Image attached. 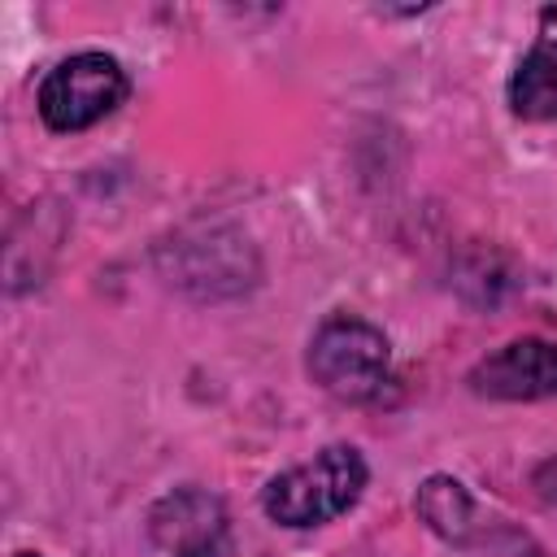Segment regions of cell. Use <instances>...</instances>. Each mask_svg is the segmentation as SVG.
<instances>
[{
	"label": "cell",
	"mask_w": 557,
	"mask_h": 557,
	"mask_svg": "<svg viewBox=\"0 0 557 557\" xmlns=\"http://www.w3.org/2000/svg\"><path fill=\"white\" fill-rule=\"evenodd\" d=\"M309 374L339 400H379L392 383V348L379 326L331 313L309 339Z\"/></svg>",
	"instance_id": "7a4b0ae2"
},
{
	"label": "cell",
	"mask_w": 557,
	"mask_h": 557,
	"mask_svg": "<svg viewBox=\"0 0 557 557\" xmlns=\"http://www.w3.org/2000/svg\"><path fill=\"white\" fill-rule=\"evenodd\" d=\"M126 100V70L109 52H74L39 83V117L52 131H87Z\"/></svg>",
	"instance_id": "3957f363"
},
{
	"label": "cell",
	"mask_w": 557,
	"mask_h": 557,
	"mask_svg": "<svg viewBox=\"0 0 557 557\" xmlns=\"http://www.w3.org/2000/svg\"><path fill=\"white\" fill-rule=\"evenodd\" d=\"M466 557H548V553L513 527H487L466 540Z\"/></svg>",
	"instance_id": "52a82bcc"
},
{
	"label": "cell",
	"mask_w": 557,
	"mask_h": 557,
	"mask_svg": "<svg viewBox=\"0 0 557 557\" xmlns=\"http://www.w3.org/2000/svg\"><path fill=\"white\" fill-rule=\"evenodd\" d=\"M509 104L527 122H557V35L540 39L509 78Z\"/></svg>",
	"instance_id": "5b68a950"
},
{
	"label": "cell",
	"mask_w": 557,
	"mask_h": 557,
	"mask_svg": "<svg viewBox=\"0 0 557 557\" xmlns=\"http://www.w3.org/2000/svg\"><path fill=\"white\" fill-rule=\"evenodd\" d=\"M17 557H44V553H17Z\"/></svg>",
	"instance_id": "ba28073f"
},
{
	"label": "cell",
	"mask_w": 557,
	"mask_h": 557,
	"mask_svg": "<svg viewBox=\"0 0 557 557\" xmlns=\"http://www.w3.org/2000/svg\"><path fill=\"white\" fill-rule=\"evenodd\" d=\"M366 479V457L352 444H331L309 461L274 474L261 492V505L283 527H322L361 500Z\"/></svg>",
	"instance_id": "6da1fadb"
},
{
	"label": "cell",
	"mask_w": 557,
	"mask_h": 557,
	"mask_svg": "<svg viewBox=\"0 0 557 557\" xmlns=\"http://www.w3.org/2000/svg\"><path fill=\"white\" fill-rule=\"evenodd\" d=\"M470 387L492 400L557 396V344L553 339H513L470 370Z\"/></svg>",
	"instance_id": "277c9868"
},
{
	"label": "cell",
	"mask_w": 557,
	"mask_h": 557,
	"mask_svg": "<svg viewBox=\"0 0 557 557\" xmlns=\"http://www.w3.org/2000/svg\"><path fill=\"white\" fill-rule=\"evenodd\" d=\"M418 513L440 531V535H448V540H470V513H474V505H470V496H466V487L457 483V479H431L422 492H418Z\"/></svg>",
	"instance_id": "8992f818"
}]
</instances>
